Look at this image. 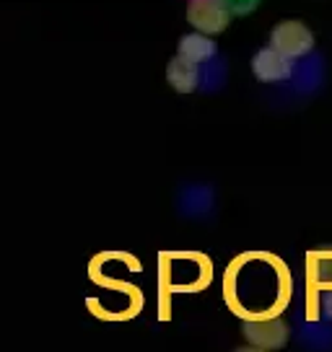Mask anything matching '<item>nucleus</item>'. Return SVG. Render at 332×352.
I'll return each instance as SVG.
<instances>
[{"mask_svg":"<svg viewBox=\"0 0 332 352\" xmlns=\"http://www.w3.org/2000/svg\"><path fill=\"white\" fill-rule=\"evenodd\" d=\"M226 6H229V11L234 16H244V13L255 11L257 6H260V0H223Z\"/></svg>","mask_w":332,"mask_h":352,"instance_id":"obj_7","label":"nucleus"},{"mask_svg":"<svg viewBox=\"0 0 332 352\" xmlns=\"http://www.w3.org/2000/svg\"><path fill=\"white\" fill-rule=\"evenodd\" d=\"M179 57H185L189 63H205V60H211L216 55V44L208 39V34H187V36H182L179 39Z\"/></svg>","mask_w":332,"mask_h":352,"instance_id":"obj_6","label":"nucleus"},{"mask_svg":"<svg viewBox=\"0 0 332 352\" xmlns=\"http://www.w3.org/2000/svg\"><path fill=\"white\" fill-rule=\"evenodd\" d=\"M234 13L223 0H192L187 6V21L200 34H221Z\"/></svg>","mask_w":332,"mask_h":352,"instance_id":"obj_2","label":"nucleus"},{"mask_svg":"<svg viewBox=\"0 0 332 352\" xmlns=\"http://www.w3.org/2000/svg\"><path fill=\"white\" fill-rule=\"evenodd\" d=\"M270 47H276L278 52L296 60L314 50V34L301 21H280L270 32Z\"/></svg>","mask_w":332,"mask_h":352,"instance_id":"obj_1","label":"nucleus"},{"mask_svg":"<svg viewBox=\"0 0 332 352\" xmlns=\"http://www.w3.org/2000/svg\"><path fill=\"white\" fill-rule=\"evenodd\" d=\"M166 80L179 94H192L200 83V70L195 63H189V60L177 55L169 63V67H166Z\"/></svg>","mask_w":332,"mask_h":352,"instance_id":"obj_5","label":"nucleus"},{"mask_svg":"<svg viewBox=\"0 0 332 352\" xmlns=\"http://www.w3.org/2000/svg\"><path fill=\"white\" fill-rule=\"evenodd\" d=\"M252 73H255L262 83H278L286 80L293 73V60L278 52L276 47H265L252 57Z\"/></svg>","mask_w":332,"mask_h":352,"instance_id":"obj_4","label":"nucleus"},{"mask_svg":"<svg viewBox=\"0 0 332 352\" xmlns=\"http://www.w3.org/2000/svg\"><path fill=\"white\" fill-rule=\"evenodd\" d=\"M242 331L249 344L262 347V350H280L288 342V324L283 319L247 321Z\"/></svg>","mask_w":332,"mask_h":352,"instance_id":"obj_3","label":"nucleus"},{"mask_svg":"<svg viewBox=\"0 0 332 352\" xmlns=\"http://www.w3.org/2000/svg\"><path fill=\"white\" fill-rule=\"evenodd\" d=\"M236 352H270V350H262V347H239Z\"/></svg>","mask_w":332,"mask_h":352,"instance_id":"obj_8","label":"nucleus"}]
</instances>
